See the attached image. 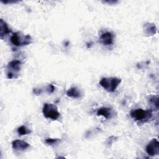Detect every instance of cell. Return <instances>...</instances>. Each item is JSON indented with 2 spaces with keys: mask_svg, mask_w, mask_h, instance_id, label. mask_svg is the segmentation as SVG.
Here are the masks:
<instances>
[{
  "mask_svg": "<svg viewBox=\"0 0 159 159\" xmlns=\"http://www.w3.org/2000/svg\"><path fill=\"white\" fill-rule=\"evenodd\" d=\"M121 82V79L117 77L102 78L99 81V84L107 91L112 93L116 91Z\"/></svg>",
  "mask_w": 159,
  "mask_h": 159,
  "instance_id": "1",
  "label": "cell"
},
{
  "mask_svg": "<svg viewBox=\"0 0 159 159\" xmlns=\"http://www.w3.org/2000/svg\"><path fill=\"white\" fill-rule=\"evenodd\" d=\"M131 117L136 120L140 122H145L150 119L152 117V110H143L142 109H136L132 110L130 112Z\"/></svg>",
  "mask_w": 159,
  "mask_h": 159,
  "instance_id": "2",
  "label": "cell"
},
{
  "mask_svg": "<svg viewBox=\"0 0 159 159\" xmlns=\"http://www.w3.org/2000/svg\"><path fill=\"white\" fill-rule=\"evenodd\" d=\"M10 40L12 45L20 47L30 44L32 42V37L30 35H24L21 32H17L12 34Z\"/></svg>",
  "mask_w": 159,
  "mask_h": 159,
  "instance_id": "3",
  "label": "cell"
},
{
  "mask_svg": "<svg viewBox=\"0 0 159 159\" xmlns=\"http://www.w3.org/2000/svg\"><path fill=\"white\" fill-rule=\"evenodd\" d=\"M21 68V61L14 60L8 63L7 65L6 75L8 79L17 78L19 76V72Z\"/></svg>",
  "mask_w": 159,
  "mask_h": 159,
  "instance_id": "4",
  "label": "cell"
},
{
  "mask_svg": "<svg viewBox=\"0 0 159 159\" xmlns=\"http://www.w3.org/2000/svg\"><path fill=\"white\" fill-rule=\"evenodd\" d=\"M42 112L45 117L53 120H57L60 116V113L58 112L57 106L51 103H45Z\"/></svg>",
  "mask_w": 159,
  "mask_h": 159,
  "instance_id": "5",
  "label": "cell"
},
{
  "mask_svg": "<svg viewBox=\"0 0 159 159\" xmlns=\"http://www.w3.org/2000/svg\"><path fill=\"white\" fill-rule=\"evenodd\" d=\"M146 152L150 156L159 154V142L156 139H153L146 147Z\"/></svg>",
  "mask_w": 159,
  "mask_h": 159,
  "instance_id": "6",
  "label": "cell"
},
{
  "mask_svg": "<svg viewBox=\"0 0 159 159\" xmlns=\"http://www.w3.org/2000/svg\"><path fill=\"white\" fill-rule=\"evenodd\" d=\"M99 42L104 45H111L114 43V35L110 32L103 33L99 37Z\"/></svg>",
  "mask_w": 159,
  "mask_h": 159,
  "instance_id": "7",
  "label": "cell"
},
{
  "mask_svg": "<svg viewBox=\"0 0 159 159\" xmlns=\"http://www.w3.org/2000/svg\"><path fill=\"white\" fill-rule=\"evenodd\" d=\"M30 147V144L21 140H15L12 143V147L17 151H24Z\"/></svg>",
  "mask_w": 159,
  "mask_h": 159,
  "instance_id": "8",
  "label": "cell"
},
{
  "mask_svg": "<svg viewBox=\"0 0 159 159\" xmlns=\"http://www.w3.org/2000/svg\"><path fill=\"white\" fill-rule=\"evenodd\" d=\"M97 116H102L106 119H111L112 117V112L111 108L107 107H102L98 109L96 112Z\"/></svg>",
  "mask_w": 159,
  "mask_h": 159,
  "instance_id": "9",
  "label": "cell"
},
{
  "mask_svg": "<svg viewBox=\"0 0 159 159\" xmlns=\"http://www.w3.org/2000/svg\"><path fill=\"white\" fill-rule=\"evenodd\" d=\"M143 32L147 35H153L157 32V27L153 23H145L143 25Z\"/></svg>",
  "mask_w": 159,
  "mask_h": 159,
  "instance_id": "10",
  "label": "cell"
},
{
  "mask_svg": "<svg viewBox=\"0 0 159 159\" xmlns=\"http://www.w3.org/2000/svg\"><path fill=\"white\" fill-rule=\"evenodd\" d=\"M11 32L10 29L8 27V25L7 23L3 20H0V37L1 39H3V37L6 35L7 34H9Z\"/></svg>",
  "mask_w": 159,
  "mask_h": 159,
  "instance_id": "11",
  "label": "cell"
},
{
  "mask_svg": "<svg viewBox=\"0 0 159 159\" xmlns=\"http://www.w3.org/2000/svg\"><path fill=\"white\" fill-rule=\"evenodd\" d=\"M66 95L70 98H79L81 96V93L77 87H72L66 91Z\"/></svg>",
  "mask_w": 159,
  "mask_h": 159,
  "instance_id": "12",
  "label": "cell"
},
{
  "mask_svg": "<svg viewBox=\"0 0 159 159\" xmlns=\"http://www.w3.org/2000/svg\"><path fill=\"white\" fill-rule=\"evenodd\" d=\"M149 103L153 109L156 111L158 109V96H152L149 98Z\"/></svg>",
  "mask_w": 159,
  "mask_h": 159,
  "instance_id": "13",
  "label": "cell"
},
{
  "mask_svg": "<svg viewBox=\"0 0 159 159\" xmlns=\"http://www.w3.org/2000/svg\"><path fill=\"white\" fill-rule=\"evenodd\" d=\"M17 132L19 135H24L29 134L31 132V130L25 125H21L17 128Z\"/></svg>",
  "mask_w": 159,
  "mask_h": 159,
  "instance_id": "14",
  "label": "cell"
},
{
  "mask_svg": "<svg viewBox=\"0 0 159 159\" xmlns=\"http://www.w3.org/2000/svg\"><path fill=\"white\" fill-rule=\"evenodd\" d=\"M60 140L58 139H51V138H48L46 139L45 140V142L49 145H52L54 144L57 143L58 142H59Z\"/></svg>",
  "mask_w": 159,
  "mask_h": 159,
  "instance_id": "15",
  "label": "cell"
},
{
  "mask_svg": "<svg viewBox=\"0 0 159 159\" xmlns=\"http://www.w3.org/2000/svg\"><path fill=\"white\" fill-rule=\"evenodd\" d=\"M47 91L48 94H52L55 91L54 86L53 84H48V86L47 88Z\"/></svg>",
  "mask_w": 159,
  "mask_h": 159,
  "instance_id": "16",
  "label": "cell"
},
{
  "mask_svg": "<svg viewBox=\"0 0 159 159\" xmlns=\"http://www.w3.org/2000/svg\"><path fill=\"white\" fill-rule=\"evenodd\" d=\"M33 93L34 94H35V95H39L42 93V90L40 89H37V88H34L33 89Z\"/></svg>",
  "mask_w": 159,
  "mask_h": 159,
  "instance_id": "17",
  "label": "cell"
},
{
  "mask_svg": "<svg viewBox=\"0 0 159 159\" xmlns=\"http://www.w3.org/2000/svg\"><path fill=\"white\" fill-rule=\"evenodd\" d=\"M112 137H113V136H111V137H109L108 138V139H107V144H109V145L111 144H111L112 143V142L114 140V139L116 138V137H114L112 139Z\"/></svg>",
  "mask_w": 159,
  "mask_h": 159,
  "instance_id": "18",
  "label": "cell"
},
{
  "mask_svg": "<svg viewBox=\"0 0 159 159\" xmlns=\"http://www.w3.org/2000/svg\"><path fill=\"white\" fill-rule=\"evenodd\" d=\"M1 2L3 4H8V3H16L17 1H3V0H1Z\"/></svg>",
  "mask_w": 159,
  "mask_h": 159,
  "instance_id": "19",
  "label": "cell"
},
{
  "mask_svg": "<svg viewBox=\"0 0 159 159\" xmlns=\"http://www.w3.org/2000/svg\"><path fill=\"white\" fill-rule=\"evenodd\" d=\"M104 3H108L109 4H115L117 2V1H104Z\"/></svg>",
  "mask_w": 159,
  "mask_h": 159,
  "instance_id": "20",
  "label": "cell"
}]
</instances>
